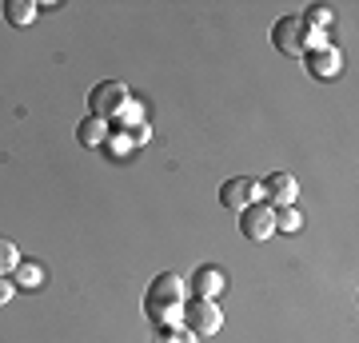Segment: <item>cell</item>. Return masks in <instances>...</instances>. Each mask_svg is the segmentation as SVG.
Instances as JSON below:
<instances>
[{
	"instance_id": "3957f363",
	"label": "cell",
	"mask_w": 359,
	"mask_h": 343,
	"mask_svg": "<svg viewBox=\"0 0 359 343\" xmlns=\"http://www.w3.org/2000/svg\"><path fill=\"white\" fill-rule=\"evenodd\" d=\"M180 323L192 331L196 339H204V335H216L224 328V311L216 307V300H184V311H180Z\"/></svg>"
},
{
	"instance_id": "4fadbf2b",
	"label": "cell",
	"mask_w": 359,
	"mask_h": 343,
	"mask_svg": "<svg viewBox=\"0 0 359 343\" xmlns=\"http://www.w3.org/2000/svg\"><path fill=\"white\" fill-rule=\"evenodd\" d=\"M16 288H25V292H36L40 283H44V267L40 264H16V271L8 276Z\"/></svg>"
},
{
	"instance_id": "8fae6325",
	"label": "cell",
	"mask_w": 359,
	"mask_h": 343,
	"mask_svg": "<svg viewBox=\"0 0 359 343\" xmlns=\"http://www.w3.org/2000/svg\"><path fill=\"white\" fill-rule=\"evenodd\" d=\"M0 13H4V20H8L13 28H28L32 20H36L40 4H32V0H4Z\"/></svg>"
},
{
	"instance_id": "277c9868",
	"label": "cell",
	"mask_w": 359,
	"mask_h": 343,
	"mask_svg": "<svg viewBox=\"0 0 359 343\" xmlns=\"http://www.w3.org/2000/svg\"><path fill=\"white\" fill-rule=\"evenodd\" d=\"M240 236H244V240H252V243L271 240V236H276V208H271V203H264V200L248 203L244 212H240Z\"/></svg>"
},
{
	"instance_id": "7a4b0ae2",
	"label": "cell",
	"mask_w": 359,
	"mask_h": 343,
	"mask_svg": "<svg viewBox=\"0 0 359 343\" xmlns=\"http://www.w3.org/2000/svg\"><path fill=\"white\" fill-rule=\"evenodd\" d=\"M132 104V88L124 80H100L88 88V116H100V120H116Z\"/></svg>"
},
{
	"instance_id": "7c38bea8",
	"label": "cell",
	"mask_w": 359,
	"mask_h": 343,
	"mask_svg": "<svg viewBox=\"0 0 359 343\" xmlns=\"http://www.w3.org/2000/svg\"><path fill=\"white\" fill-rule=\"evenodd\" d=\"M76 140L84 144V148H100L104 140H108V120H100V116H84L76 124Z\"/></svg>"
},
{
	"instance_id": "8992f818",
	"label": "cell",
	"mask_w": 359,
	"mask_h": 343,
	"mask_svg": "<svg viewBox=\"0 0 359 343\" xmlns=\"http://www.w3.org/2000/svg\"><path fill=\"white\" fill-rule=\"evenodd\" d=\"M299 60H304V68H308L311 80H335V76H339V68H344V56H339V48H335V44L308 48Z\"/></svg>"
},
{
	"instance_id": "2e32d148",
	"label": "cell",
	"mask_w": 359,
	"mask_h": 343,
	"mask_svg": "<svg viewBox=\"0 0 359 343\" xmlns=\"http://www.w3.org/2000/svg\"><path fill=\"white\" fill-rule=\"evenodd\" d=\"M156 343H196V335L184 328V323H168V328H160Z\"/></svg>"
},
{
	"instance_id": "5b68a950",
	"label": "cell",
	"mask_w": 359,
	"mask_h": 343,
	"mask_svg": "<svg viewBox=\"0 0 359 343\" xmlns=\"http://www.w3.org/2000/svg\"><path fill=\"white\" fill-rule=\"evenodd\" d=\"M271 48L280 52V56H295V60L308 52V32L299 25V16H280L271 25Z\"/></svg>"
},
{
	"instance_id": "9c48e42d",
	"label": "cell",
	"mask_w": 359,
	"mask_h": 343,
	"mask_svg": "<svg viewBox=\"0 0 359 343\" xmlns=\"http://www.w3.org/2000/svg\"><path fill=\"white\" fill-rule=\"evenodd\" d=\"M256 200H259V184L248 180V176H231L228 184L219 188V203L231 208V212H244L248 203H256Z\"/></svg>"
},
{
	"instance_id": "52a82bcc",
	"label": "cell",
	"mask_w": 359,
	"mask_h": 343,
	"mask_svg": "<svg viewBox=\"0 0 359 343\" xmlns=\"http://www.w3.org/2000/svg\"><path fill=\"white\" fill-rule=\"evenodd\" d=\"M259 196H264V203H271V208H287V203H295V196H299V180H295L292 172H271V176L259 180Z\"/></svg>"
},
{
	"instance_id": "30bf717a",
	"label": "cell",
	"mask_w": 359,
	"mask_h": 343,
	"mask_svg": "<svg viewBox=\"0 0 359 343\" xmlns=\"http://www.w3.org/2000/svg\"><path fill=\"white\" fill-rule=\"evenodd\" d=\"M224 288H228V276H224L219 267L204 264V267H196L192 271V295L196 300H216Z\"/></svg>"
},
{
	"instance_id": "6da1fadb",
	"label": "cell",
	"mask_w": 359,
	"mask_h": 343,
	"mask_svg": "<svg viewBox=\"0 0 359 343\" xmlns=\"http://www.w3.org/2000/svg\"><path fill=\"white\" fill-rule=\"evenodd\" d=\"M184 300H188V283L184 276L176 271H160L152 283H148V292H144V316L168 328V323H180V311H184Z\"/></svg>"
},
{
	"instance_id": "ba28073f",
	"label": "cell",
	"mask_w": 359,
	"mask_h": 343,
	"mask_svg": "<svg viewBox=\"0 0 359 343\" xmlns=\"http://www.w3.org/2000/svg\"><path fill=\"white\" fill-rule=\"evenodd\" d=\"M299 25H304V32H308V48H320V44H327V32H332V25H335V13L327 8V4H308L304 16H299Z\"/></svg>"
},
{
	"instance_id": "e0dca14e",
	"label": "cell",
	"mask_w": 359,
	"mask_h": 343,
	"mask_svg": "<svg viewBox=\"0 0 359 343\" xmlns=\"http://www.w3.org/2000/svg\"><path fill=\"white\" fill-rule=\"evenodd\" d=\"M104 144H108V152H112V156H128L132 152V136H128V132H116V136H108Z\"/></svg>"
},
{
	"instance_id": "9a60e30c",
	"label": "cell",
	"mask_w": 359,
	"mask_h": 343,
	"mask_svg": "<svg viewBox=\"0 0 359 343\" xmlns=\"http://www.w3.org/2000/svg\"><path fill=\"white\" fill-rule=\"evenodd\" d=\"M304 228V216H299V208L287 203V208H276V231H299Z\"/></svg>"
},
{
	"instance_id": "ac0fdd59",
	"label": "cell",
	"mask_w": 359,
	"mask_h": 343,
	"mask_svg": "<svg viewBox=\"0 0 359 343\" xmlns=\"http://www.w3.org/2000/svg\"><path fill=\"white\" fill-rule=\"evenodd\" d=\"M128 136H132V148H140V144H148V136H152V128H148V124H136V128L128 132Z\"/></svg>"
},
{
	"instance_id": "5bb4252c",
	"label": "cell",
	"mask_w": 359,
	"mask_h": 343,
	"mask_svg": "<svg viewBox=\"0 0 359 343\" xmlns=\"http://www.w3.org/2000/svg\"><path fill=\"white\" fill-rule=\"evenodd\" d=\"M16 264H20V248L8 236H0V276H13Z\"/></svg>"
},
{
	"instance_id": "d6986e66",
	"label": "cell",
	"mask_w": 359,
	"mask_h": 343,
	"mask_svg": "<svg viewBox=\"0 0 359 343\" xmlns=\"http://www.w3.org/2000/svg\"><path fill=\"white\" fill-rule=\"evenodd\" d=\"M13 295H16V283L8 280V276H0V307L8 304V300H13Z\"/></svg>"
}]
</instances>
